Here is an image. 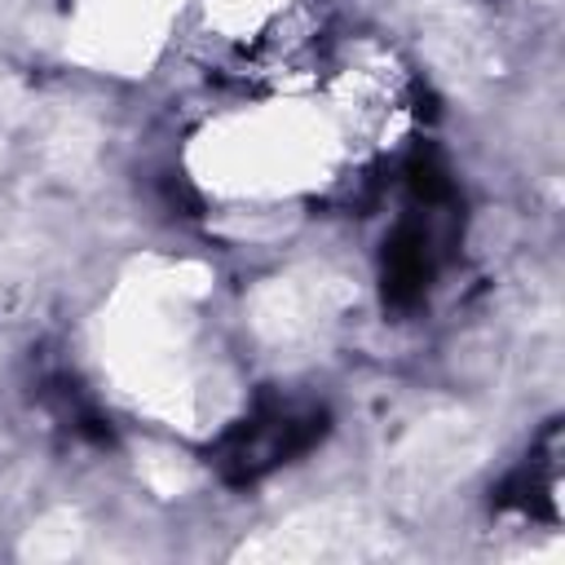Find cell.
I'll list each match as a JSON object with an SVG mask.
<instances>
[{"mask_svg":"<svg viewBox=\"0 0 565 565\" xmlns=\"http://www.w3.org/2000/svg\"><path fill=\"white\" fill-rule=\"evenodd\" d=\"M331 428V415L327 411H282L274 402H265L256 415H247L243 424H234L221 446H216V468H221V481L225 486H252L260 481L269 468L313 450Z\"/></svg>","mask_w":565,"mask_h":565,"instance_id":"1","label":"cell"},{"mask_svg":"<svg viewBox=\"0 0 565 565\" xmlns=\"http://www.w3.org/2000/svg\"><path fill=\"white\" fill-rule=\"evenodd\" d=\"M433 278V243L428 230L415 221H402L388 243H384V260H380V282H384V305L393 309H411L424 287Z\"/></svg>","mask_w":565,"mask_h":565,"instance_id":"2","label":"cell"},{"mask_svg":"<svg viewBox=\"0 0 565 565\" xmlns=\"http://www.w3.org/2000/svg\"><path fill=\"white\" fill-rule=\"evenodd\" d=\"M406 177V190L415 194V203L424 207H455V181H450V168L433 154V150H415L402 168Z\"/></svg>","mask_w":565,"mask_h":565,"instance_id":"3","label":"cell"}]
</instances>
